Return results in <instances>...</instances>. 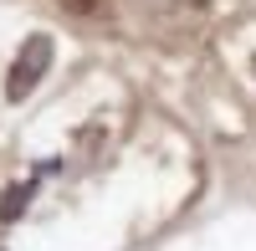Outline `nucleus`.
Instances as JSON below:
<instances>
[{
	"mask_svg": "<svg viewBox=\"0 0 256 251\" xmlns=\"http://www.w3.org/2000/svg\"><path fill=\"white\" fill-rule=\"evenodd\" d=\"M46 62H52V36H31L26 46H20V56H16V67H10V98H26L31 88H36V77L46 72Z\"/></svg>",
	"mask_w": 256,
	"mask_h": 251,
	"instance_id": "f257e3e1",
	"label": "nucleus"
},
{
	"mask_svg": "<svg viewBox=\"0 0 256 251\" xmlns=\"http://www.w3.org/2000/svg\"><path fill=\"white\" fill-rule=\"evenodd\" d=\"M31 200V184H16V190H6V200H0V220H16L20 210H26Z\"/></svg>",
	"mask_w": 256,
	"mask_h": 251,
	"instance_id": "f03ea898",
	"label": "nucleus"
}]
</instances>
